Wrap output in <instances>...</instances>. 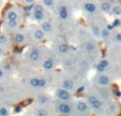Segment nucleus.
<instances>
[{
    "label": "nucleus",
    "mask_w": 121,
    "mask_h": 116,
    "mask_svg": "<svg viewBox=\"0 0 121 116\" xmlns=\"http://www.w3.org/2000/svg\"><path fill=\"white\" fill-rule=\"evenodd\" d=\"M82 9L87 14L90 15H94L95 13H98L99 11V5L95 2L91 1V0H86L84 3H82Z\"/></svg>",
    "instance_id": "nucleus-1"
},
{
    "label": "nucleus",
    "mask_w": 121,
    "mask_h": 116,
    "mask_svg": "<svg viewBox=\"0 0 121 116\" xmlns=\"http://www.w3.org/2000/svg\"><path fill=\"white\" fill-rule=\"evenodd\" d=\"M58 17L60 20H68L70 18V10L66 4H60L58 8Z\"/></svg>",
    "instance_id": "nucleus-2"
},
{
    "label": "nucleus",
    "mask_w": 121,
    "mask_h": 116,
    "mask_svg": "<svg viewBox=\"0 0 121 116\" xmlns=\"http://www.w3.org/2000/svg\"><path fill=\"white\" fill-rule=\"evenodd\" d=\"M4 18H5V21L8 20H19V15L17 13V11L15 10H8L5 12V15H4Z\"/></svg>",
    "instance_id": "nucleus-3"
},
{
    "label": "nucleus",
    "mask_w": 121,
    "mask_h": 116,
    "mask_svg": "<svg viewBox=\"0 0 121 116\" xmlns=\"http://www.w3.org/2000/svg\"><path fill=\"white\" fill-rule=\"evenodd\" d=\"M112 5L108 2V0H101L99 3V10H101V12L103 13H110Z\"/></svg>",
    "instance_id": "nucleus-4"
},
{
    "label": "nucleus",
    "mask_w": 121,
    "mask_h": 116,
    "mask_svg": "<svg viewBox=\"0 0 121 116\" xmlns=\"http://www.w3.org/2000/svg\"><path fill=\"white\" fill-rule=\"evenodd\" d=\"M88 101H89V103L91 104V107L93 108V109L95 110H99L102 108V102L100 101V99L99 98H96L95 96H89L88 97Z\"/></svg>",
    "instance_id": "nucleus-5"
},
{
    "label": "nucleus",
    "mask_w": 121,
    "mask_h": 116,
    "mask_svg": "<svg viewBox=\"0 0 121 116\" xmlns=\"http://www.w3.org/2000/svg\"><path fill=\"white\" fill-rule=\"evenodd\" d=\"M56 95H57V98L58 99H60V100H69L70 98H71V95H70V93H69V91H66V89H60L57 91V93H56Z\"/></svg>",
    "instance_id": "nucleus-6"
},
{
    "label": "nucleus",
    "mask_w": 121,
    "mask_h": 116,
    "mask_svg": "<svg viewBox=\"0 0 121 116\" xmlns=\"http://www.w3.org/2000/svg\"><path fill=\"white\" fill-rule=\"evenodd\" d=\"M31 17L33 20L35 21H39V23H42L46 19V14L45 11H42V12H33L31 13Z\"/></svg>",
    "instance_id": "nucleus-7"
},
{
    "label": "nucleus",
    "mask_w": 121,
    "mask_h": 116,
    "mask_svg": "<svg viewBox=\"0 0 121 116\" xmlns=\"http://www.w3.org/2000/svg\"><path fill=\"white\" fill-rule=\"evenodd\" d=\"M41 29L44 31V33H50L54 29L53 23H50V21H48V20L42 21L41 23Z\"/></svg>",
    "instance_id": "nucleus-8"
},
{
    "label": "nucleus",
    "mask_w": 121,
    "mask_h": 116,
    "mask_svg": "<svg viewBox=\"0 0 121 116\" xmlns=\"http://www.w3.org/2000/svg\"><path fill=\"white\" fill-rule=\"evenodd\" d=\"M58 110H59V112L61 114H65V115H69V114L72 112L71 107L69 104H66V103H61V104H59Z\"/></svg>",
    "instance_id": "nucleus-9"
},
{
    "label": "nucleus",
    "mask_w": 121,
    "mask_h": 116,
    "mask_svg": "<svg viewBox=\"0 0 121 116\" xmlns=\"http://www.w3.org/2000/svg\"><path fill=\"white\" fill-rule=\"evenodd\" d=\"M25 41H26V36L23 34V33H21V32L15 33V35H14V42H15L16 44L21 45V44L25 43Z\"/></svg>",
    "instance_id": "nucleus-10"
},
{
    "label": "nucleus",
    "mask_w": 121,
    "mask_h": 116,
    "mask_svg": "<svg viewBox=\"0 0 121 116\" xmlns=\"http://www.w3.org/2000/svg\"><path fill=\"white\" fill-rule=\"evenodd\" d=\"M33 37L37 41H42L45 37V33H44V31L42 29H35L33 32Z\"/></svg>",
    "instance_id": "nucleus-11"
},
{
    "label": "nucleus",
    "mask_w": 121,
    "mask_h": 116,
    "mask_svg": "<svg viewBox=\"0 0 121 116\" xmlns=\"http://www.w3.org/2000/svg\"><path fill=\"white\" fill-rule=\"evenodd\" d=\"M95 48H96V43L93 41H89L85 44V49H86V51H88V52H93V51L95 50Z\"/></svg>",
    "instance_id": "nucleus-12"
},
{
    "label": "nucleus",
    "mask_w": 121,
    "mask_h": 116,
    "mask_svg": "<svg viewBox=\"0 0 121 116\" xmlns=\"http://www.w3.org/2000/svg\"><path fill=\"white\" fill-rule=\"evenodd\" d=\"M62 87L64 89H66V91H72L74 89V82L70 79L64 80L63 83H62Z\"/></svg>",
    "instance_id": "nucleus-13"
},
{
    "label": "nucleus",
    "mask_w": 121,
    "mask_h": 116,
    "mask_svg": "<svg viewBox=\"0 0 121 116\" xmlns=\"http://www.w3.org/2000/svg\"><path fill=\"white\" fill-rule=\"evenodd\" d=\"M40 54H41V53H40V51L38 50V49H33V50L30 51L29 57L32 61H38V60L40 59Z\"/></svg>",
    "instance_id": "nucleus-14"
},
{
    "label": "nucleus",
    "mask_w": 121,
    "mask_h": 116,
    "mask_svg": "<svg viewBox=\"0 0 121 116\" xmlns=\"http://www.w3.org/2000/svg\"><path fill=\"white\" fill-rule=\"evenodd\" d=\"M19 26V20H8L7 21V27L9 29H17Z\"/></svg>",
    "instance_id": "nucleus-15"
},
{
    "label": "nucleus",
    "mask_w": 121,
    "mask_h": 116,
    "mask_svg": "<svg viewBox=\"0 0 121 116\" xmlns=\"http://www.w3.org/2000/svg\"><path fill=\"white\" fill-rule=\"evenodd\" d=\"M42 4L44 5V8L52 9V8L55 7L56 1H55V0H42Z\"/></svg>",
    "instance_id": "nucleus-16"
},
{
    "label": "nucleus",
    "mask_w": 121,
    "mask_h": 116,
    "mask_svg": "<svg viewBox=\"0 0 121 116\" xmlns=\"http://www.w3.org/2000/svg\"><path fill=\"white\" fill-rule=\"evenodd\" d=\"M99 83H100L101 85H103V86H105V85H107L108 83H109V79H108L107 76L101 75L100 77H99Z\"/></svg>",
    "instance_id": "nucleus-17"
},
{
    "label": "nucleus",
    "mask_w": 121,
    "mask_h": 116,
    "mask_svg": "<svg viewBox=\"0 0 121 116\" xmlns=\"http://www.w3.org/2000/svg\"><path fill=\"white\" fill-rule=\"evenodd\" d=\"M110 13L115 16H121V7L120 5H114V7H112Z\"/></svg>",
    "instance_id": "nucleus-18"
},
{
    "label": "nucleus",
    "mask_w": 121,
    "mask_h": 116,
    "mask_svg": "<svg viewBox=\"0 0 121 116\" xmlns=\"http://www.w3.org/2000/svg\"><path fill=\"white\" fill-rule=\"evenodd\" d=\"M76 109H77L79 112L87 111V103L84 102V101H78L77 104H76Z\"/></svg>",
    "instance_id": "nucleus-19"
},
{
    "label": "nucleus",
    "mask_w": 121,
    "mask_h": 116,
    "mask_svg": "<svg viewBox=\"0 0 121 116\" xmlns=\"http://www.w3.org/2000/svg\"><path fill=\"white\" fill-rule=\"evenodd\" d=\"M58 51H59L60 53H68L69 46L66 45V44H64V43L59 44V46H58Z\"/></svg>",
    "instance_id": "nucleus-20"
},
{
    "label": "nucleus",
    "mask_w": 121,
    "mask_h": 116,
    "mask_svg": "<svg viewBox=\"0 0 121 116\" xmlns=\"http://www.w3.org/2000/svg\"><path fill=\"white\" fill-rule=\"evenodd\" d=\"M53 67H54V61L53 60H46V61L43 63V68L44 69L49 70V69H52Z\"/></svg>",
    "instance_id": "nucleus-21"
},
{
    "label": "nucleus",
    "mask_w": 121,
    "mask_h": 116,
    "mask_svg": "<svg viewBox=\"0 0 121 116\" xmlns=\"http://www.w3.org/2000/svg\"><path fill=\"white\" fill-rule=\"evenodd\" d=\"M91 31L93 33V35H95L96 37H100V32H101V28L98 25H92L91 26Z\"/></svg>",
    "instance_id": "nucleus-22"
},
{
    "label": "nucleus",
    "mask_w": 121,
    "mask_h": 116,
    "mask_svg": "<svg viewBox=\"0 0 121 116\" xmlns=\"http://www.w3.org/2000/svg\"><path fill=\"white\" fill-rule=\"evenodd\" d=\"M45 11L44 10V5L42 3H33V8H32V13L33 12H42Z\"/></svg>",
    "instance_id": "nucleus-23"
},
{
    "label": "nucleus",
    "mask_w": 121,
    "mask_h": 116,
    "mask_svg": "<svg viewBox=\"0 0 121 116\" xmlns=\"http://www.w3.org/2000/svg\"><path fill=\"white\" fill-rule=\"evenodd\" d=\"M110 35V31L109 30H107L106 28H104V29H101V32H100V36L102 37V39H108Z\"/></svg>",
    "instance_id": "nucleus-24"
},
{
    "label": "nucleus",
    "mask_w": 121,
    "mask_h": 116,
    "mask_svg": "<svg viewBox=\"0 0 121 116\" xmlns=\"http://www.w3.org/2000/svg\"><path fill=\"white\" fill-rule=\"evenodd\" d=\"M30 85H31L32 87L38 89V87H39V79H38V78H32V79L30 80Z\"/></svg>",
    "instance_id": "nucleus-25"
},
{
    "label": "nucleus",
    "mask_w": 121,
    "mask_h": 116,
    "mask_svg": "<svg viewBox=\"0 0 121 116\" xmlns=\"http://www.w3.org/2000/svg\"><path fill=\"white\" fill-rule=\"evenodd\" d=\"M8 42V37L4 33H0V44L2 45V44H5Z\"/></svg>",
    "instance_id": "nucleus-26"
},
{
    "label": "nucleus",
    "mask_w": 121,
    "mask_h": 116,
    "mask_svg": "<svg viewBox=\"0 0 121 116\" xmlns=\"http://www.w3.org/2000/svg\"><path fill=\"white\" fill-rule=\"evenodd\" d=\"M46 86V80L45 79H39V87L43 89Z\"/></svg>",
    "instance_id": "nucleus-27"
},
{
    "label": "nucleus",
    "mask_w": 121,
    "mask_h": 116,
    "mask_svg": "<svg viewBox=\"0 0 121 116\" xmlns=\"http://www.w3.org/2000/svg\"><path fill=\"white\" fill-rule=\"evenodd\" d=\"M0 115L1 116H8L9 115V112H8V110L5 109V108H1V109H0Z\"/></svg>",
    "instance_id": "nucleus-28"
},
{
    "label": "nucleus",
    "mask_w": 121,
    "mask_h": 116,
    "mask_svg": "<svg viewBox=\"0 0 121 116\" xmlns=\"http://www.w3.org/2000/svg\"><path fill=\"white\" fill-rule=\"evenodd\" d=\"M99 64H100V65L102 66L103 68L105 69L106 67H107V66H108V61H107V60H102V61H101Z\"/></svg>",
    "instance_id": "nucleus-29"
},
{
    "label": "nucleus",
    "mask_w": 121,
    "mask_h": 116,
    "mask_svg": "<svg viewBox=\"0 0 121 116\" xmlns=\"http://www.w3.org/2000/svg\"><path fill=\"white\" fill-rule=\"evenodd\" d=\"M38 114H39V116H47V111L44 109H41V110H39Z\"/></svg>",
    "instance_id": "nucleus-30"
},
{
    "label": "nucleus",
    "mask_w": 121,
    "mask_h": 116,
    "mask_svg": "<svg viewBox=\"0 0 121 116\" xmlns=\"http://www.w3.org/2000/svg\"><path fill=\"white\" fill-rule=\"evenodd\" d=\"M120 25H121V20H120V19H116V20H115L114 23H112V27H114V28L119 27V26H120Z\"/></svg>",
    "instance_id": "nucleus-31"
},
{
    "label": "nucleus",
    "mask_w": 121,
    "mask_h": 116,
    "mask_svg": "<svg viewBox=\"0 0 121 116\" xmlns=\"http://www.w3.org/2000/svg\"><path fill=\"white\" fill-rule=\"evenodd\" d=\"M94 68H95L96 70L99 71V73H102V71H104V68H103L100 64H96V65H94Z\"/></svg>",
    "instance_id": "nucleus-32"
},
{
    "label": "nucleus",
    "mask_w": 121,
    "mask_h": 116,
    "mask_svg": "<svg viewBox=\"0 0 121 116\" xmlns=\"http://www.w3.org/2000/svg\"><path fill=\"white\" fill-rule=\"evenodd\" d=\"M22 1H23L24 4L28 5V4H32V3H34V1H35V0H22Z\"/></svg>",
    "instance_id": "nucleus-33"
},
{
    "label": "nucleus",
    "mask_w": 121,
    "mask_h": 116,
    "mask_svg": "<svg viewBox=\"0 0 121 116\" xmlns=\"http://www.w3.org/2000/svg\"><path fill=\"white\" fill-rule=\"evenodd\" d=\"M39 100H40V102H41V103H43V102H46V101H47V99H46L44 96H40Z\"/></svg>",
    "instance_id": "nucleus-34"
},
{
    "label": "nucleus",
    "mask_w": 121,
    "mask_h": 116,
    "mask_svg": "<svg viewBox=\"0 0 121 116\" xmlns=\"http://www.w3.org/2000/svg\"><path fill=\"white\" fill-rule=\"evenodd\" d=\"M116 39L118 42H121V33H118V34L116 35Z\"/></svg>",
    "instance_id": "nucleus-35"
},
{
    "label": "nucleus",
    "mask_w": 121,
    "mask_h": 116,
    "mask_svg": "<svg viewBox=\"0 0 121 116\" xmlns=\"http://www.w3.org/2000/svg\"><path fill=\"white\" fill-rule=\"evenodd\" d=\"M18 112H21V107H17L15 109V113H18Z\"/></svg>",
    "instance_id": "nucleus-36"
},
{
    "label": "nucleus",
    "mask_w": 121,
    "mask_h": 116,
    "mask_svg": "<svg viewBox=\"0 0 121 116\" xmlns=\"http://www.w3.org/2000/svg\"><path fill=\"white\" fill-rule=\"evenodd\" d=\"M4 53V50H3L2 48H1V46H0V54H3Z\"/></svg>",
    "instance_id": "nucleus-37"
},
{
    "label": "nucleus",
    "mask_w": 121,
    "mask_h": 116,
    "mask_svg": "<svg viewBox=\"0 0 121 116\" xmlns=\"http://www.w3.org/2000/svg\"><path fill=\"white\" fill-rule=\"evenodd\" d=\"M2 76H3V70L0 69V78H2Z\"/></svg>",
    "instance_id": "nucleus-38"
},
{
    "label": "nucleus",
    "mask_w": 121,
    "mask_h": 116,
    "mask_svg": "<svg viewBox=\"0 0 121 116\" xmlns=\"http://www.w3.org/2000/svg\"><path fill=\"white\" fill-rule=\"evenodd\" d=\"M82 91H84V87H80L79 89H77V92H79V93H80V92H82Z\"/></svg>",
    "instance_id": "nucleus-39"
},
{
    "label": "nucleus",
    "mask_w": 121,
    "mask_h": 116,
    "mask_svg": "<svg viewBox=\"0 0 121 116\" xmlns=\"http://www.w3.org/2000/svg\"><path fill=\"white\" fill-rule=\"evenodd\" d=\"M10 68H11V66L10 65H5V69H10Z\"/></svg>",
    "instance_id": "nucleus-40"
},
{
    "label": "nucleus",
    "mask_w": 121,
    "mask_h": 116,
    "mask_svg": "<svg viewBox=\"0 0 121 116\" xmlns=\"http://www.w3.org/2000/svg\"><path fill=\"white\" fill-rule=\"evenodd\" d=\"M116 95H117V96H118V97H120V96H121V94H120V93H119V92H117V93H116Z\"/></svg>",
    "instance_id": "nucleus-41"
},
{
    "label": "nucleus",
    "mask_w": 121,
    "mask_h": 116,
    "mask_svg": "<svg viewBox=\"0 0 121 116\" xmlns=\"http://www.w3.org/2000/svg\"><path fill=\"white\" fill-rule=\"evenodd\" d=\"M10 1H14V0H10Z\"/></svg>",
    "instance_id": "nucleus-42"
}]
</instances>
